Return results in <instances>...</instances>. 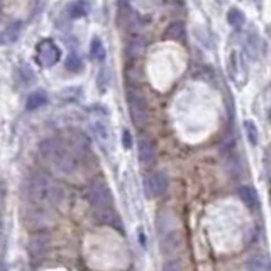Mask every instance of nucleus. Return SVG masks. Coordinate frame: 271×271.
<instances>
[{
    "instance_id": "nucleus-1",
    "label": "nucleus",
    "mask_w": 271,
    "mask_h": 271,
    "mask_svg": "<svg viewBox=\"0 0 271 271\" xmlns=\"http://www.w3.org/2000/svg\"><path fill=\"white\" fill-rule=\"evenodd\" d=\"M26 195L34 202H48V203H60L65 198V190L56 181L43 173H31L24 181Z\"/></svg>"
},
{
    "instance_id": "nucleus-2",
    "label": "nucleus",
    "mask_w": 271,
    "mask_h": 271,
    "mask_svg": "<svg viewBox=\"0 0 271 271\" xmlns=\"http://www.w3.org/2000/svg\"><path fill=\"white\" fill-rule=\"evenodd\" d=\"M39 153L44 158V161L61 175H72L77 168L75 154L58 139H44L39 144Z\"/></svg>"
},
{
    "instance_id": "nucleus-3",
    "label": "nucleus",
    "mask_w": 271,
    "mask_h": 271,
    "mask_svg": "<svg viewBox=\"0 0 271 271\" xmlns=\"http://www.w3.org/2000/svg\"><path fill=\"white\" fill-rule=\"evenodd\" d=\"M127 105H129V114L134 122L136 127H144L148 124L149 112H148V104H146L144 95L136 88H129L127 90Z\"/></svg>"
},
{
    "instance_id": "nucleus-4",
    "label": "nucleus",
    "mask_w": 271,
    "mask_h": 271,
    "mask_svg": "<svg viewBox=\"0 0 271 271\" xmlns=\"http://www.w3.org/2000/svg\"><path fill=\"white\" fill-rule=\"evenodd\" d=\"M87 200L97 212L110 208L114 203L112 192H110L109 185L104 180H97L90 183V186L87 188Z\"/></svg>"
},
{
    "instance_id": "nucleus-5",
    "label": "nucleus",
    "mask_w": 271,
    "mask_h": 271,
    "mask_svg": "<svg viewBox=\"0 0 271 271\" xmlns=\"http://www.w3.org/2000/svg\"><path fill=\"white\" fill-rule=\"evenodd\" d=\"M61 58L60 48L56 46L55 41L51 39H44L38 44V61L39 65L44 66V68H50V66H55Z\"/></svg>"
},
{
    "instance_id": "nucleus-6",
    "label": "nucleus",
    "mask_w": 271,
    "mask_h": 271,
    "mask_svg": "<svg viewBox=\"0 0 271 271\" xmlns=\"http://www.w3.org/2000/svg\"><path fill=\"white\" fill-rule=\"evenodd\" d=\"M146 192H148L149 197L158 198L163 197L164 193L168 192V186H170V180H168L166 173L163 171H154L146 178Z\"/></svg>"
},
{
    "instance_id": "nucleus-7",
    "label": "nucleus",
    "mask_w": 271,
    "mask_h": 271,
    "mask_svg": "<svg viewBox=\"0 0 271 271\" xmlns=\"http://www.w3.org/2000/svg\"><path fill=\"white\" fill-rule=\"evenodd\" d=\"M28 251L33 261L43 259V257L48 254V251H50V237H48L46 234H34L33 237L29 239Z\"/></svg>"
},
{
    "instance_id": "nucleus-8",
    "label": "nucleus",
    "mask_w": 271,
    "mask_h": 271,
    "mask_svg": "<svg viewBox=\"0 0 271 271\" xmlns=\"http://www.w3.org/2000/svg\"><path fill=\"white\" fill-rule=\"evenodd\" d=\"M90 131H92L93 137L100 143L102 148L109 151L110 146H112V132H110L107 124L104 121H93L90 124Z\"/></svg>"
},
{
    "instance_id": "nucleus-9",
    "label": "nucleus",
    "mask_w": 271,
    "mask_h": 271,
    "mask_svg": "<svg viewBox=\"0 0 271 271\" xmlns=\"http://www.w3.org/2000/svg\"><path fill=\"white\" fill-rule=\"evenodd\" d=\"M137 156H139L141 166H149L156 159V146L148 137H143L137 146Z\"/></svg>"
},
{
    "instance_id": "nucleus-10",
    "label": "nucleus",
    "mask_w": 271,
    "mask_h": 271,
    "mask_svg": "<svg viewBox=\"0 0 271 271\" xmlns=\"http://www.w3.org/2000/svg\"><path fill=\"white\" fill-rule=\"evenodd\" d=\"M244 268L247 271H271V257L263 252H256L244 261Z\"/></svg>"
},
{
    "instance_id": "nucleus-11",
    "label": "nucleus",
    "mask_w": 271,
    "mask_h": 271,
    "mask_svg": "<svg viewBox=\"0 0 271 271\" xmlns=\"http://www.w3.org/2000/svg\"><path fill=\"white\" fill-rule=\"evenodd\" d=\"M22 24L19 21L9 24L6 29L0 31V46H9V44H14L21 36Z\"/></svg>"
},
{
    "instance_id": "nucleus-12",
    "label": "nucleus",
    "mask_w": 271,
    "mask_h": 271,
    "mask_svg": "<svg viewBox=\"0 0 271 271\" xmlns=\"http://www.w3.org/2000/svg\"><path fill=\"white\" fill-rule=\"evenodd\" d=\"M239 197H241L244 205L251 208V210H257V208H259V197H257L256 190L251 188V186L247 185L241 186V188H239Z\"/></svg>"
},
{
    "instance_id": "nucleus-13",
    "label": "nucleus",
    "mask_w": 271,
    "mask_h": 271,
    "mask_svg": "<svg viewBox=\"0 0 271 271\" xmlns=\"http://www.w3.org/2000/svg\"><path fill=\"white\" fill-rule=\"evenodd\" d=\"M97 217H99V220L102 222V224L110 225V227H114V229H119V230H121V232L124 230L121 217L115 214L112 208H105V210H99V212H97Z\"/></svg>"
},
{
    "instance_id": "nucleus-14",
    "label": "nucleus",
    "mask_w": 271,
    "mask_h": 271,
    "mask_svg": "<svg viewBox=\"0 0 271 271\" xmlns=\"http://www.w3.org/2000/svg\"><path fill=\"white\" fill-rule=\"evenodd\" d=\"M46 104H48V95L43 90H38V92L31 93V95L28 97V104H26V107H28V110H38Z\"/></svg>"
},
{
    "instance_id": "nucleus-15",
    "label": "nucleus",
    "mask_w": 271,
    "mask_h": 271,
    "mask_svg": "<svg viewBox=\"0 0 271 271\" xmlns=\"http://www.w3.org/2000/svg\"><path fill=\"white\" fill-rule=\"evenodd\" d=\"M164 38L171 39V41H183L185 38V26L181 22H173L171 26H168Z\"/></svg>"
},
{
    "instance_id": "nucleus-16",
    "label": "nucleus",
    "mask_w": 271,
    "mask_h": 271,
    "mask_svg": "<svg viewBox=\"0 0 271 271\" xmlns=\"http://www.w3.org/2000/svg\"><path fill=\"white\" fill-rule=\"evenodd\" d=\"M17 77H19L21 83L24 87H29V85H33V83L36 82V75H34L33 68H31L29 65L19 66V70H17Z\"/></svg>"
},
{
    "instance_id": "nucleus-17",
    "label": "nucleus",
    "mask_w": 271,
    "mask_h": 271,
    "mask_svg": "<svg viewBox=\"0 0 271 271\" xmlns=\"http://www.w3.org/2000/svg\"><path fill=\"white\" fill-rule=\"evenodd\" d=\"M65 68L72 73H80L83 70V60L78 55L72 53V55H68V58L65 60Z\"/></svg>"
},
{
    "instance_id": "nucleus-18",
    "label": "nucleus",
    "mask_w": 271,
    "mask_h": 271,
    "mask_svg": "<svg viewBox=\"0 0 271 271\" xmlns=\"http://www.w3.org/2000/svg\"><path fill=\"white\" fill-rule=\"evenodd\" d=\"M88 11H90V7H88L85 0H77V2H73L72 7H70V16H72L73 19H80V17H85L88 14Z\"/></svg>"
},
{
    "instance_id": "nucleus-19",
    "label": "nucleus",
    "mask_w": 271,
    "mask_h": 271,
    "mask_svg": "<svg viewBox=\"0 0 271 271\" xmlns=\"http://www.w3.org/2000/svg\"><path fill=\"white\" fill-rule=\"evenodd\" d=\"M90 56L93 58V60H97V61H102L105 58V48H104V44H102V41H100L99 38H93L92 39Z\"/></svg>"
},
{
    "instance_id": "nucleus-20",
    "label": "nucleus",
    "mask_w": 271,
    "mask_h": 271,
    "mask_svg": "<svg viewBox=\"0 0 271 271\" xmlns=\"http://www.w3.org/2000/svg\"><path fill=\"white\" fill-rule=\"evenodd\" d=\"M244 131H246V136H247V139H249V143L252 146H256L257 141H259V134H257L256 124L252 121H246L244 122Z\"/></svg>"
},
{
    "instance_id": "nucleus-21",
    "label": "nucleus",
    "mask_w": 271,
    "mask_h": 271,
    "mask_svg": "<svg viewBox=\"0 0 271 271\" xmlns=\"http://www.w3.org/2000/svg\"><path fill=\"white\" fill-rule=\"evenodd\" d=\"M227 22L232 28H241L244 24V14L239 9H230L227 12Z\"/></svg>"
},
{
    "instance_id": "nucleus-22",
    "label": "nucleus",
    "mask_w": 271,
    "mask_h": 271,
    "mask_svg": "<svg viewBox=\"0 0 271 271\" xmlns=\"http://www.w3.org/2000/svg\"><path fill=\"white\" fill-rule=\"evenodd\" d=\"M257 48H259V38H257L254 33H251L249 36H247V46H246L247 53L251 55V60H256Z\"/></svg>"
},
{
    "instance_id": "nucleus-23",
    "label": "nucleus",
    "mask_w": 271,
    "mask_h": 271,
    "mask_svg": "<svg viewBox=\"0 0 271 271\" xmlns=\"http://www.w3.org/2000/svg\"><path fill=\"white\" fill-rule=\"evenodd\" d=\"M107 83H109V73L105 70H102L99 73V78H97V87H99L100 92H105L107 90Z\"/></svg>"
},
{
    "instance_id": "nucleus-24",
    "label": "nucleus",
    "mask_w": 271,
    "mask_h": 271,
    "mask_svg": "<svg viewBox=\"0 0 271 271\" xmlns=\"http://www.w3.org/2000/svg\"><path fill=\"white\" fill-rule=\"evenodd\" d=\"M80 88H66L65 92H61V97H66V100H78L80 97Z\"/></svg>"
},
{
    "instance_id": "nucleus-25",
    "label": "nucleus",
    "mask_w": 271,
    "mask_h": 271,
    "mask_svg": "<svg viewBox=\"0 0 271 271\" xmlns=\"http://www.w3.org/2000/svg\"><path fill=\"white\" fill-rule=\"evenodd\" d=\"M122 146L126 149H131V146H132V136L127 129H124L122 131Z\"/></svg>"
},
{
    "instance_id": "nucleus-26",
    "label": "nucleus",
    "mask_w": 271,
    "mask_h": 271,
    "mask_svg": "<svg viewBox=\"0 0 271 271\" xmlns=\"http://www.w3.org/2000/svg\"><path fill=\"white\" fill-rule=\"evenodd\" d=\"M163 271H180L178 261H168V263L163 266Z\"/></svg>"
},
{
    "instance_id": "nucleus-27",
    "label": "nucleus",
    "mask_w": 271,
    "mask_h": 271,
    "mask_svg": "<svg viewBox=\"0 0 271 271\" xmlns=\"http://www.w3.org/2000/svg\"><path fill=\"white\" fill-rule=\"evenodd\" d=\"M173 4H175V6H183L185 4V0H171Z\"/></svg>"
},
{
    "instance_id": "nucleus-28",
    "label": "nucleus",
    "mask_w": 271,
    "mask_h": 271,
    "mask_svg": "<svg viewBox=\"0 0 271 271\" xmlns=\"http://www.w3.org/2000/svg\"><path fill=\"white\" fill-rule=\"evenodd\" d=\"M268 117H269V121H271V109H269V112H268Z\"/></svg>"
}]
</instances>
